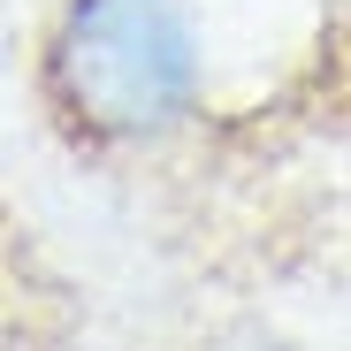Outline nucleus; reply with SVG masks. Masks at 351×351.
I'll return each mask as SVG.
<instances>
[{"label": "nucleus", "mask_w": 351, "mask_h": 351, "mask_svg": "<svg viewBox=\"0 0 351 351\" xmlns=\"http://www.w3.org/2000/svg\"><path fill=\"white\" fill-rule=\"evenodd\" d=\"M53 84L92 130H168L206 84L191 0H77L53 38Z\"/></svg>", "instance_id": "nucleus-1"}]
</instances>
